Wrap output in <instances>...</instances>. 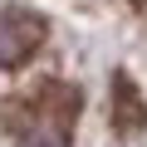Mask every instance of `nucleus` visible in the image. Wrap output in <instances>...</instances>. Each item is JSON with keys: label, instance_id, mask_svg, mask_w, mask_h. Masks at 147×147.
Returning a JSON list of instances; mask_svg holds the SVG:
<instances>
[{"label": "nucleus", "instance_id": "obj_3", "mask_svg": "<svg viewBox=\"0 0 147 147\" xmlns=\"http://www.w3.org/2000/svg\"><path fill=\"white\" fill-rule=\"evenodd\" d=\"M113 118H118V127H127V132L147 127V108H142V93L132 88V79H127V74H118V79H113Z\"/></svg>", "mask_w": 147, "mask_h": 147}, {"label": "nucleus", "instance_id": "obj_1", "mask_svg": "<svg viewBox=\"0 0 147 147\" xmlns=\"http://www.w3.org/2000/svg\"><path fill=\"white\" fill-rule=\"evenodd\" d=\"M44 34H49L44 15H34L30 5H0V69L25 64L44 44Z\"/></svg>", "mask_w": 147, "mask_h": 147}, {"label": "nucleus", "instance_id": "obj_2", "mask_svg": "<svg viewBox=\"0 0 147 147\" xmlns=\"http://www.w3.org/2000/svg\"><path fill=\"white\" fill-rule=\"evenodd\" d=\"M69 118H74V108L59 113L54 103H44L34 113V123H25V132H20L15 147H69Z\"/></svg>", "mask_w": 147, "mask_h": 147}]
</instances>
